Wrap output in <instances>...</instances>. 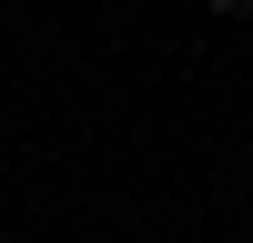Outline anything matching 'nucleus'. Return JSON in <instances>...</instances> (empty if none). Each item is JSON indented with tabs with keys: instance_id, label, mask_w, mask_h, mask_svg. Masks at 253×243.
Here are the masks:
<instances>
[{
	"instance_id": "f257e3e1",
	"label": "nucleus",
	"mask_w": 253,
	"mask_h": 243,
	"mask_svg": "<svg viewBox=\"0 0 253 243\" xmlns=\"http://www.w3.org/2000/svg\"><path fill=\"white\" fill-rule=\"evenodd\" d=\"M213 10H253V0H213Z\"/></svg>"
}]
</instances>
